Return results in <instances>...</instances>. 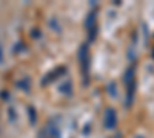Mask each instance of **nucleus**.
<instances>
[{
    "label": "nucleus",
    "mask_w": 154,
    "mask_h": 138,
    "mask_svg": "<svg viewBox=\"0 0 154 138\" xmlns=\"http://www.w3.org/2000/svg\"><path fill=\"white\" fill-rule=\"evenodd\" d=\"M123 84H125V94H126V106L130 107L134 101L136 97V87H137V81H136V69L133 66H130L125 74H123Z\"/></svg>",
    "instance_id": "obj_1"
},
{
    "label": "nucleus",
    "mask_w": 154,
    "mask_h": 138,
    "mask_svg": "<svg viewBox=\"0 0 154 138\" xmlns=\"http://www.w3.org/2000/svg\"><path fill=\"white\" fill-rule=\"evenodd\" d=\"M85 29H86L89 42H94L97 34H99V23H97V16H96L94 11H91L86 16V19H85Z\"/></svg>",
    "instance_id": "obj_2"
},
{
    "label": "nucleus",
    "mask_w": 154,
    "mask_h": 138,
    "mask_svg": "<svg viewBox=\"0 0 154 138\" xmlns=\"http://www.w3.org/2000/svg\"><path fill=\"white\" fill-rule=\"evenodd\" d=\"M79 60H80V69H82V75H83V83H88L89 77V52H88V48L83 45L80 46V51H79Z\"/></svg>",
    "instance_id": "obj_3"
},
{
    "label": "nucleus",
    "mask_w": 154,
    "mask_h": 138,
    "mask_svg": "<svg viewBox=\"0 0 154 138\" xmlns=\"http://www.w3.org/2000/svg\"><path fill=\"white\" fill-rule=\"evenodd\" d=\"M103 126L105 129H114L117 126V112L114 107H106L103 114Z\"/></svg>",
    "instance_id": "obj_4"
},
{
    "label": "nucleus",
    "mask_w": 154,
    "mask_h": 138,
    "mask_svg": "<svg viewBox=\"0 0 154 138\" xmlns=\"http://www.w3.org/2000/svg\"><path fill=\"white\" fill-rule=\"evenodd\" d=\"M48 134L53 137V138H59V134H60V128H59V124L56 123V120H49L48 124H46V128Z\"/></svg>",
    "instance_id": "obj_5"
},
{
    "label": "nucleus",
    "mask_w": 154,
    "mask_h": 138,
    "mask_svg": "<svg viewBox=\"0 0 154 138\" xmlns=\"http://www.w3.org/2000/svg\"><path fill=\"white\" fill-rule=\"evenodd\" d=\"M60 92H65V94H71V83H69V81H66L65 84H63V86L60 87Z\"/></svg>",
    "instance_id": "obj_6"
},
{
    "label": "nucleus",
    "mask_w": 154,
    "mask_h": 138,
    "mask_svg": "<svg viewBox=\"0 0 154 138\" xmlns=\"http://www.w3.org/2000/svg\"><path fill=\"white\" fill-rule=\"evenodd\" d=\"M37 138H53V137H51V135L48 134V131H46V129H42L40 132H38Z\"/></svg>",
    "instance_id": "obj_7"
},
{
    "label": "nucleus",
    "mask_w": 154,
    "mask_h": 138,
    "mask_svg": "<svg viewBox=\"0 0 154 138\" xmlns=\"http://www.w3.org/2000/svg\"><path fill=\"white\" fill-rule=\"evenodd\" d=\"M133 138H146V137L142 135V134H136V135H133Z\"/></svg>",
    "instance_id": "obj_8"
}]
</instances>
